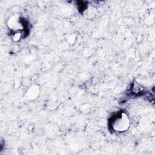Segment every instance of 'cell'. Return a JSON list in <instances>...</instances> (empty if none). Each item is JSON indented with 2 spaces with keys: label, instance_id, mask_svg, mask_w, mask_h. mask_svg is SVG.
Returning <instances> with one entry per match:
<instances>
[{
  "label": "cell",
  "instance_id": "1",
  "mask_svg": "<svg viewBox=\"0 0 155 155\" xmlns=\"http://www.w3.org/2000/svg\"><path fill=\"white\" fill-rule=\"evenodd\" d=\"M130 119L128 115L121 112L113 117L110 122V125L113 130L117 132H124L130 127Z\"/></svg>",
  "mask_w": 155,
  "mask_h": 155
},
{
  "label": "cell",
  "instance_id": "2",
  "mask_svg": "<svg viewBox=\"0 0 155 155\" xmlns=\"http://www.w3.org/2000/svg\"><path fill=\"white\" fill-rule=\"evenodd\" d=\"M7 25L10 29L14 31L21 30L24 27L20 17L16 15H13L8 19Z\"/></svg>",
  "mask_w": 155,
  "mask_h": 155
},
{
  "label": "cell",
  "instance_id": "3",
  "mask_svg": "<svg viewBox=\"0 0 155 155\" xmlns=\"http://www.w3.org/2000/svg\"><path fill=\"white\" fill-rule=\"evenodd\" d=\"M39 94V87L36 85L31 86L27 91V97L30 100L36 99Z\"/></svg>",
  "mask_w": 155,
  "mask_h": 155
},
{
  "label": "cell",
  "instance_id": "4",
  "mask_svg": "<svg viewBox=\"0 0 155 155\" xmlns=\"http://www.w3.org/2000/svg\"><path fill=\"white\" fill-rule=\"evenodd\" d=\"M21 36V34L20 33H16L13 35L12 38L15 41H18L20 39Z\"/></svg>",
  "mask_w": 155,
  "mask_h": 155
}]
</instances>
